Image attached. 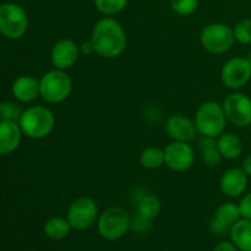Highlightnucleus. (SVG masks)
Returning <instances> with one entry per match:
<instances>
[{"label":"nucleus","instance_id":"nucleus-5","mask_svg":"<svg viewBox=\"0 0 251 251\" xmlns=\"http://www.w3.org/2000/svg\"><path fill=\"white\" fill-rule=\"evenodd\" d=\"M131 216L123 207L112 206L103 211L97 221V229L100 237L109 242L120 239L130 230Z\"/></svg>","mask_w":251,"mask_h":251},{"label":"nucleus","instance_id":"nucleus-8","mask_svg":"<svg viewBox=\"0 0 251 251\" xmlns=\"http://www.w3.org/2000/svg\"><path fill=\"white\" fill-rule=\"evenodd\" d=\"M98 217L100 212L97 203L87 196H81L74 200L66 211V220L70 223L71 228L80 232L92 227L98 221Z\"/></svg>","mask_w":251,"mask_h":251},{"label":"nucleus","instance_id":"nucleus-6","mask_svg":"<svg viewBox=\"0 0 251 251\" xmlns=\"http://www.w3.org/2000/svg\"><path fill=\"white\" fill-rule=\"evenodd\" d=\"M234 42L233 28L222 22L206 25L200 32V43L202 48L215 55H221L229 51Z\"/></svg>","mask_w":251,"mask_h":251},{"label":"nucleus","instance_id":"nucleus-3","mask_svg":"<svg viewBox=\"0 0 251 251\" xmlns=\"http://www.w3.org/2000/svg\"><path fill=\"white\" fill-rule=\"evenodd\" d=\"M194 122L198 134L217 139L225 132L228 120L222 104L215 100H207L198 108Z\"/></svg>","mask_w":251,"mask_h":251},{"label":"nucleus","instance_id":"nucleus-17","mask_svg":"<svg viewBox=\"0 0 251 251\" xmlns=\"http://www.w3.org/2000/svg\"><path fill=\"white\" fill-rule=\"evenodd\" d=\"M217 147L225 159H237L242 156L244 145L242 139L233 132H223L217 137Z\"/></svg>","mask_w":251,"mask_h":251},{"label":"nucleus","instance_id":"nucleus-32","mask_svg":"<svg viewBox=\"0 0 251 251\" xmlns=\"http://www.w3.org/2000/svg\"><path fill=\"white\" fill-rule=\"evenodd\" d=\"M242 169L245 172V174H247L249 178H251V154H248V156L243 159Z\"/></svg>","mask_w":251,"mask_h":251},{"label":"nucleus","instance_id":"nucleus-9","mask_svg":"<svg viewBox=\"0 0 251 251\" xmlns=\"http://www.w3.org/2000/svg\"><path fill=\"white\" fill-rule=\"evenodd\" d=\"M251 78V64L244 56L228 59L221 70V81L229 90L238 91L244 87Z\"/></svg>","mask_w":251,"mask_h":251},{"label":"nucleus","instance_id":"nucleus-18","mask_svg":"<svg viewBox=\"0 0 251 251\" xmlns=\"http://www.w3.org/2000/svg\"><path fill=\"white\" fill-rule=\"evenodd\" d=\"M230 240L240 251H251V220L240 218L230 228Z\"/></svg>","mask_w":251,"mask_h":251},{"label":"nucleus","instance_id":"nucleus-26","mask_svg":"<svg viewBox=\"0 0 251 251\" xmlns=\"http://www.w3.org/2000/svg\"><path fill=\"white\" fill-rule=\"evenodd\" d=\"M22 112L24 110L16 103L7 102V100L1 102L0 103V122L19 123Z\"/></svg>","mask_w":251,"mask_h":251},{"label":"nucleus","instance_id":"nucleus-19","mask_svg":"<svg viewBox=\"0 0 251 251\" xmlns=\"http://www.w3.org/2000/svg\"><path fill=\"white\" fill-rule=\"evenodd\" d=\"M71 226L64 217H51L44 223L43 233L51 240H63L70 234Z\"/></svg>","mask_w":251,"mask_h":251},{"label":"nucleus","instance_id":"nucleus-14","mask_svg":"<svg viewBox=\"0 0 251 251\" xmlns=\"http://www.w3.org/2000/svg\"><path fill=\"white\" fill-rule=\"evenodd\" d=\"M249 176L242 168L233 167L227 169L220 179V189L223 195L230 199H237L244 195L248 188Z\"/></svg>","mask_w":251,"mask_h":251},{"label":"nucleus","instance_id":"nucleus-27","mask_svg":"<svg viewBox=\"0 0 251 251\" xmlns=\"http://www.w3.org/2000/svg\"><path fill=\"white\" fill-rule=\"evenodd\" d=\"M199 2L200 0H171V6L176 15L186 17L195 14Z\"/></svg>","mask_w":251,"mask_h":251},{"label":"nucleus","instance_id":"nucleus-24","mask_svg":"<svg viewBox=\"0 0 251 251\" xmlns=\"http://www.w3.org/2000/svg\"><path fill=\"white\" fill-rule=\"evenodd\" d=\"M129 0H95V6L104 16H114L124 11Z\"/></svg>","mask_w":251,"mask_h":251},{"label":"nucleus","instance_id":"nucleus-31","mask_svg":"<svg viewBox=\"0 0 251 251\" xmlns=\"http://www.w3.org/2000/svg\"><path fill=\"white\" fill-rule=\"evenodd\" d=\"M212 251H239L232 242H221L213 248Z\"/></svg>","mask_w":251,"mask_h":251},{"label":"nucleus","instance_id":"nucleus-33","mask_svg":"<svg viewBox=\"0 0 251 251\" xmlns=\"http://www.w3.org/2000/svg\"><path fill=\"white\" fill-rule=\"evenodd\" d=\"M80 51L81 54H87V55H90V54H93L95 53V49H93V46L92 43H91V41L88 42H83L82 44L80 46Z\"/></svg>","mask_w":251,"mask_h":251},{"label":"nucleus","instance_id":"nucleus-28","mask_svg":"<svg viewBox=\"0 0 251 251\" xmlns=\"http://www.w3.org/2000/svg\"><path fill=\"white\" fill-rule=\"evenodd\" d=\"M152 228V220L150 218L144 217V216L139 215L136 212V215H134L130 220V230H132L134 233L137 234H145V233H149Z\"/></svg>","mask_w":251,"mask_h":251},{"label":"nucleus","instance_id":"nucleus-29","mask_svg":"<svg viewBox=\"0 0 251 251\" xmlns=\"http://www.w3.org/2000/svg\"><path fill=\"white\" fill-rule=\"evenodd\" d=\"M238 205H239L242 218L251 220V191L243 196L242 200H240V202L238 203Z\"/></svg>","mask_w":251,"mask_h":251},{"label":"nucleus","instance_id":"nucleus-21","mask_svg":"<svg viewBox=\"0 0 251 251\" xmlns=\"http://www.w3.org/2000/svg\"><path fill=\"white\" fill-rule=\"evenodd\" d=\"M136 207V212L144 217L153 221L159 215L162 210V205L159 199L153 194L145 193L136 202L134 203Z\"/></svg>","mask_w":251,"mask_h":251},{"label":"nucleus","instance_id":"nucleus-12","mask_svg":"<svg viewBox=\"0 0 251 251\" xmlns=\"http://www.w3.org/2000/svg\"><path fill=\"white\" fill-rule=\"evenodd\" d=\"M81 55L80 46L70 38L59 39L54 43L50 50V61L54 69L69 70L77 63Z\"/></svg>","mask_w":251,"mask_h":251},{"label":"nucleus","instance_id":"nucleus-23","mask_svg":"<svg viewBox=\"0 0 251 251\" xmlns=\"http://www.w3.org/2000/svg\"><path fill=\"white\" fill-rule=\"evenodd\" d=\"M213 218L220 221L221 223L226 225L227 227L232 228V226L234 225V223H237L238 221L242 218L239 205L233 202L222 203V205L218 206L217 210L215 211V216H213Z\"/></svg>","mask_w":251,"mask_h":251},{"label":"nucleus","instance_id":"nucleus-11","mask_svg":"<svg viewBox=\"0 0 251 251\" xmlns=\"http://www.w3.org/2000/svg\"><path fill=\"white\" fill-rule=\"evenodd\" d=\"M195 163V152L189 142L173 141L164 149V166L176 173L189 171Z\"/></svg>","mask_w":251,"mask_h":251},{"label":"nucleus","instance_id":"nucleus-25","mask_svg":"<svg viewBox=\"0 0 251 251\" xmlns=\"http://www.w3.org/2000/svg\"><path fill=\"white\" fill-rule=\"evenodd\" d=\"M234 32L235 41L239 42L240 44L245 46H251V19L247 17L237 22V25L233 28Z\"/></svg>","mask_w":251,"mask_h":251},{"label":"nucleus","instance_id":"nucleus-22","mask_svg":"<svg viewBox=\"0 0 251 251\" xmlns=\"http://www.w3.org/2000/svg\"><path fill=\"white\" fill-rule=\"evenodd\" d=\"M140 164L146 169H158L164 166V150L159 147L150 146L142 150L139 157Z\"/></svg>","mask_w":251,"mask_h":251},{"label":"nucleus","instance_id":"nucleus-15","mask_svg":"<svg viewBox=\"0 0 251 251\" xmlns=\"http://www.w3.org/2000/svg\"><path fill=\"white\" fill-rule=\"evenodd\" d=\"M11 92L15 100L21 103H28L36 100L39 95V81L33 76L24 75L14 81Z\"/></svg>","mask_w":251,"mask_h":251},{"label":"nucleus","instance_id":"nucleus-34","mask_svg":"<svg viewBox=\"0 0 251 251\" xmlns=\"http://www.w3.org/2000/svg\"><path fill=\"white\" fill-rule=\"evenodd\" d=\"M247 58H248V60L250 61V64H251V50L249 51V54H248V56H247Z\"/></svg>","mask_w":251,"mask_h":251},{"label":"nucleus","instance_id":"nucleus-16","mask_svg":"<svg viewBox=\"0 0 251 251\" xmlns=\"http://www.w3.org/2000/svg\"><path fill=\"white\" fill-rule=\"evenodd\" d=\"M21 136L19 123L0 122V154H10L16 151Z\"/></svg>","mask_w":251,"mask_h":251},{"label":"nucleus","instance_id":"nucleus-30","mask_svg":"<svg viewBox=\"0 0 251 251\" xmlns=\"http://www.w3.org/2000/svg\"><path fill=\"white\" fill-rule=\"evenodd\" d=\"M210 230L216 235H226V234H229L230 232V228L227 227L226 225L221 223L220 221H217L216 218H212L210 222Z\"/></svg>","mask_w":251,"mask_h":251},{"label":"nucleus","instance_id":"nucleus-2","mask_svg":"<svg viewBox=\"0 0 251 251\" xmlns=\"http://www.w3.org/2000/svg\"><path fill=\"white\" fill-rule=\"evenodd\" d=\"M22 134L33 140H41L50 135L55 126L54 113L44 105H32L22 112L19 120Z\"/></svg>","mask_w":251,"mask_h":251},{"label":"nucleus","instance_id":"nucleus-13","mask_svg":"<svg viewBox=\"0 0 251 251\" xmlns=\"http://www.w3.org/2000/svg\"><path fill=\"white\" fill-rule=\"evenodd\" d=\"M167 135L173 141L190 142L195 139L198 130H196L195 122L184 114H173L166 122Z\"/></svg>","mask_w":251,"mask_h":251},{"label":"nucleus","instance_id":"nucleus-20","mask_svg":"<svg viewBox=\"0 0 251 251\" xmlns=\"http://www.w3.org/2000/svg\"><path fill=\"white\" fill-rule=\"evenodd\" d=\"M199 147H200L202 161L206 166L217 167L222 162L223 157L217 147V139L202 136Z\"/></svg>","mask_w":251,"mask_h":251},{"label":"nucleus","instance_id":"nucleus-4","mask_svg":"<svg viewBox=\"0 0 251 251\" xmlns=\"http://www.w3.org/2000/svg\"><path fill=\"white\" fill-rule=\"evenodd\" d=\"M71 91L73 80L64 70H49L39 80V95L49 104H58L66 100Z\"/></svg>","mask_w":251,"mask_h":251},{"label":"nucleus","instance_id":"nucleus-10","mask_svg":"<svg viewBox=\"0 0 251 251\" xmlns=\"http://www.w3.org/2000/svg\"><path fill=\"white\" fill-rule=\"evenodd\" d=\"M226 117L229 123L238 127L251 125V98L242 92H233L222 103Z\"/></svg>","mask_w":251,"mask_h":251},{"label":"nucleus","instance_id":"nucleus-7","mask_svg":"<svg viewBox=\"0 0 251 251\" xmlns=\"http://www.w3.org/2000/svg\"><path fill=\"white\" fill-rule=\"evenodd\" d=\"M28 28V16L24 7L15 2L0 5V33L9 39H19Z\"/></svg>","mask_w":251,"mask_h":251},{"label":"nucleus","instance_id":"nucleus-1","mask_svg":"<svg viewBox=\"0 0 251 251\" xmlns=\"http://www.w3.org/2000/svg\"><path fill=\"white\" fill-rule=\"evenodd\" d=\"M90 41L95 49V54L105 59L120 56L125 51L127 44L124 27L112 16H105L96 22L91 32Z\"/></svg>","mask_w":251,"mask_h":251}]
</instances>
